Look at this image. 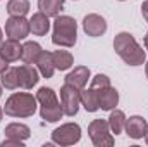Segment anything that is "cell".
Returning <instances> with one entry per match:
<instances>
[{
  "label": "cell",
  "mask_w": 148,
  "mask_h": 147,
  "mask_svg": "<svg viewBox=\"0 0 148 147\" xmlns=\"http://www.w3.org/2000/svg\"><path fill=\"white\" fill-rule=\"evenodd\" d=\"M77 40V23L71 16H57L53 21L52 43L59 47H74Z\"/></svg>",
  "instance_id": "3"
},
{
  "label": "cell",
  "mask_w": 148,
  "mask_h": 147,
  "mask_svg": "<svg viewBox=\"0 0 148 147\" xmlns=\"http://www.w3.org/2000/svg\"><path fill=\"white\" fill-rule=\"evenodd\" d=\"M83 30L88 37L98 38L107 31V21L100 14H88L83 19Z\"/></svg>",
  "instance_id": "9"
},
{
  "label": "cell",
  "mask_w": 148,
  "mask_h": 147,
  "mask_svg": "<svg viewBox=\"0 0 148 147\" xmlns=\"http://www.w3.org/2000/svg\"><path fill=\"white\" fill-rule=\"evenodd\" d=\"M119 2H124V0H119Z\"/></svg>",
  "instance_id": "35"
},
{
  "label": "cell",
  "mask_w": 148,
  "mask_h": 147,
  "mask_svg": "<svg viewBox=\"0 0 148 147\" xmlns=\"http://www.w3.org/2000/svg\"><path fill=\"white\" fill-rule=\"evenodd\" d=\"M141 14H143L145 21L148 23V0H147V2H143V3H141Z\"/></svg>",
  "instance_id": "28"
},
{
  "label": "cell",
  "mask_w": 148,
  "mask_h": 147,
  "mask_svg": "<svg viewBox=\"0 0 148 147\" xmlns=\"http://www.w3.org/2000/svg\"><path fill=\"white\" fill-rule=\"evenodd\" d=\"M2 87L7 90H16L19 88V76H17V68H7L2 73Z\"/></svg>",
  "instance_id": "24"
},
{
  "label": "cell",
  "mask_w": 148,
  "mask_h": 147,
  "mask_svg": "<svg viewBox=\"0 0 148 147\" xmlns=\"http://www.w3.org/2000/svg\"><path fill=\"white\" fill-rule=\"evenodd\" d=\"M109 126H110V132L119 135L122 133L124 126H126V114L121 109H112L110 116H109Z\"/></svg>",
  "instance_id": "22"
},
{
  "label": "cell",
  "mask_w": 148,
  "mask_h": 147,
  "mask_svg": "<svg viewBox=\"0 0 148 147\" xmlns=\"http://www.w3.org/2000/svg\"><path fill=\"white\" fill-rule=\"evenodd\" d=\"M2 147H24V140H17V139H5L2 142Z\"/></svg>",
  "instance_id": "26"
},
{
  "label": "cell",
  "mask_w": 148,
  "mask_h": 147,
  "mask_svg": "<svg viewBox=\"0 0 148 147\" xmlns=\"http://www.w3.org/2000/svg\"><path fill=\"white\" fill-rule=\"evenodd\" d=\"M7 68H9V61H7V59H5V57H3V55L0 54V74L3 73V71H5Z\"/></svg>",
  "instance_id": "27"
},
{
  "label": "cell",
  "mask_w": 148,
  "mask_h": 147,
  "mask_svg": "<svg viewBox=\"0 0 148 147\" xmlns=\"http://www.w3.org/2000/svg\"><path fill=\"white\" fill-rule=\"evenodd\" d=\"M60 106H62V111L66 116H76L79 111V106H81L79 88L66 83L60 88Z\"/></svg>",
  "instance_id": "7"
},
{
  "label": "cell",
  "mask_w": 148,
  "mask_h": 147,
  "mask_svg": "<svg viewBox=\"0 0 148 147\" xmlns=\"http://www.w3.org/2000/svg\"><path fill=\"white\" fill-rule=\"evenodd\" d=\"M88 133H90V139H91L93 146L97 147L114 146V137L110 133V126H109V121H105V119H93L88 126Z\"/></svg>",
  "instance_id": "5"
},
{
  "label": "cell",
  "mask_w": 148,
  "mask_h": 147,
  "mask_svg": "<svg viewBox=\"0 0 148 147\" xmlns=\"http://www.w3.org/2000/svg\"><path fill=\"white\" fill-rule=\"evenodd\" d=\"M127 137L134 139V140H140L147 135L148 132V123L143 116H131V118H126V126H124Z\"/></svg>",
  "instance_id": "10"
},
{
  "label": "cell",
  "mask_w": 148,
  "mask_h": 147,
  "mask_svg": "<svg viewBox=\"0 0 148 147\" xmlns=\"http://www.w3.org/2000/svg\"><path fill=\"white\" fill-rule=\"evenodd\" d=\"M36 97L28 92H16L12 94L3 106V112L12 118H29L36 112Z\"/></svg>",
  "instance_id": "2"
},
{
  "label": "cell",
  "mask_w": 148,
  "mask_h": 147,
  "mask_svg": "<svg viewBox=\"0 0 148 147\" xmlns=\"http://www.w3.org/2000/svg\"><path fill=\"white\" fill-rule=\"evenodd\" d=\"M3 43V33H2V28H0V45Z\"/></svg>",
  "instance_id": "29"
},
{
  "label": "cell",
  "mask_w": 148,
  "mask_h": 147,
  "mask_svg": "<svg viewBox=\"0 0 148 147\" xmlns=\"http://www.w3.org/2000/svg\"><path fill=\"white\" fill-rule=\"evenodd\" d=\"M3 133H5L7 139H17V140H28L31 137L29 126H26L23 123H10V125H7Z\"/></svg>",
  "instance_id": "18"
},
{
  "label": "cell",
  "mask_w": 148,
  "mask_h": 147,
  "mask_svg": "<svg viewBox=\"0 0 148 147\" xmlns=\"http://www.w3.org/2000/svg\"><path fill=\"white\" fill-rule=\"evenodd\" d=\"M7 12L9 16H26L29 12V0H9Z\"/></svg>",
  "instance_id": "23"
},
{
  "label": "cell",
  "mask_w": 148,
  "mask_h": 147,
  "mask_svg": "<svg viewBox=\"0 0 148 147\" xmlns=\"http://www.w3.org/2000/svg\"><path fill=\"white\" fill-rule=\"evenodd\" d=\"M145 71H147V78H148V62H147V68H145Z\"/></svg>",
  "instance_id": "32"
},
{
  "label": "cell",
  "mask_w": 148,
  "mask_h": 147,
  "mask_svg": "<svg viewBox=\"0 0 148 147\" xmlns=\"http://www.w3.org/2000/svg\"><path fill=\"white\" fill-rule=\"evenodd\" d=\"M97 90V88H95ZM98 104H100V109L102 111H112L115 109V106L119 104V92L109 85V87H103V88H98Z\"/></svg>",
  "instance_id": "12"
},
{
  "label": "cell",
  "mask_w": 148,
  "mask_h": 147,
  "mask_svg": "<svg viewBox=\"0 0 148 147\" xmlns=\"http://www.w3.org/2000/svg\"><path fill=\"white\" fill-rule=\"evenodd\" d=\"M64 2L66 0H38V9L48 17H57L59 12L64 9Z\"/></svg>",
  "instance_id": "20"
},
{
  "label": "cell",
  "mask_w": 148,
  "mask_h": 147,
  "mask_svg": "<svg viewBox=\"0 0 148 147\" xmlns=\"http://www.w3.org/2000/svg\"><path fill=\"white\" fill-rule=\"evenodd\" d=\"M145 47H147V50H148V33H147V37H145Z\"/></svg>",
  "instance_id": "30"
},
{
  "label": "cell",
  "mask_w": 148,
  "mask_h": 147,
  "mask_svg": "<svg viewBox=\"0 0 148 147\" xmlns=\"http://www.w3.org/2000/svg\"><path fill=\"white\" fill-rule=\"evenodd\" d=\"M31 33L29 21L24 16H10L5 21V35L12 40H24Z\"/></svg>",
  "instance_id": "8"
},
{
  "label": "cell",
  "mask_w": 148,
  "mask_h": 147,
  "mask_svg": "<svg viewBox=\"0 0 148 147\" xmlns=\"http://www.w3.org/2000/svg\"><path fill=\"white\" fill-rule=\"evenodd\" d=\"M36 101L40 104V116L41 119L48 121V123H55L64 116V111L60 102L57 101V95L52 88L48 87H41L36 92Z\"/></svg>",
  "instance_id": "4"
},
{
  "label": "cell",
  "mask_w": 148,
  "mask_h": 147,
  "mask_svg": "<svg viewBox=\"0 0 148 147\" xmlns=\"http://www.w3.org/2000/svg\"><path fill=\"white\" fill-rule=\"evenodd\" d=\"M52 140L57 146H74L81 140V128L77 123H66L60 125L59 128H55L52 132Z\"/></svg>",
  "instance_id": "6"
},
{
  "label": "cell",
  "mask_w": 148,
  "mask_h": 147,
  "mask_svg": "<svg viewBox=\"0 0 148 147\" xmlns=\"http://www.w3.org/2000/svg\"><path fill=\"white\" fill-rule=\"evenodd\" d=\"M145 140H147V144H148V132H147V135H145Z\"/></svg>",
  "instance_id": "33"
},
{
  "label": "cell",
  "mask_w": 148,
  "mask_h": 147,
  "mask_svg": "<svg viewBox=\"0 0 148 147\" xmlns=\"http://www.w3.org/2000/svg\"><path fill=\"white\" fill-rule=\"evenodd\" d=\"M114 50L127 66H141L147 61L145 50L138 45L136 38L131 33H127V31H121V33L115 35Z\"/></svg>",
  "instance_id": "1"
},
{
  "label": "cell",
  "mask_w": 148,
  "mask_h": 147,
  "mask_svg": "<svg viewBox=\"0 0 148 147\" xmlns=\"http://www.w3.org/2000/svg\"><path fill=\"white\" fill-rule=\"evenodd\" d=\"M36 69L43 78H52L55 73V64H53V55L48 50H41V54L36 59Z\"/></svg>",
  "instance_id": "14"
},
{
  "label": "cell",
  "mask_w": 148,
  "mask_h": 147,
  "mask_svg": "<svg viewBox=\"0 0 148 147\" xmlns=\"http://www.w3.org/2000/svg\"><path fill=\"white\" fill-rule=\"evenodd\" d=\"M29 28H31V33L36 35V37H45L50 30V21H48V16L43 14V12H36L31 16L29 19Z\"/></svg>",
  "instance_id": "15"
},
{
  "label": "cell",
  "mask_w": 148,
  "mask_h": 147,
  "mask_svg": "<svg viewBox=\"0 0 148 147\" xmlns=\"http://www.w3.org/2000/svg\"><path fill=\"white\" fill-rule=\"evenodd\" d=\"M0 97H2V85H0Z\"/></svg>",
  "instance_id": "34"
},
{
  "label": "cell",
  "mask_w": 148,
  "mask_h": 147,
  "mask_svg": "<svg viewBox=\"0 0 148 147\" xmlns=\"http://www.w3.org/2000/svg\"><path fill=\"white\" fill-rule=\"evenodd\" d=\"M21 50H23V45L19 43V40H5L2 45H0V54L9 61V62H14L21 57Z\"/></svg>",
  "instance_id": "16"
},
{
  "label": "cell",
  "mask_w": 148,
  "mask_h": 147,
  "mask_svg": "<svg viewBox=\"0 0 148 147\" xmlns=\"http://www.w3.org/2000/svg\"><path fill=\"white\" fill-rule=\"evenodd\" d=\"M52 55H53L55 69H59V71H67L74 64V57L69 50H55V52H52Z\"/></svg>",
  "instance_id": "21"
},
{
  "label": "cell",
  "mask_w": 148,
  "mask_h": 147,
  "mask_svg": "<svg viewBox=\"0 0 148 147\" xmlns=\"http://www.w3.org/2000/svg\"><path fill=\"white\" fill-rule=\"evenodd\" d=\"M79 95H81V106L88 112H97L100 109V104H98V92L95 88H83L79 90Z\"/></svg>",
  "instance_id": "17"
},
{
  "label": "cell",
  "mask_w": 148,
  "mask_h": 147,
  "mask_svg": "<svg viewBox=\"0 0 148 147\" xmlns=\"http://www.w3.org/2000/svg\"><path fill=\"white\" fill-rule=\"evenodd\" d=\"M40 54H41L40 43H36V42H26L23 45V50H21V59H23L24 64H35Z\"/></svg>",
  "instance_id": "19"
},
{
  "label": "cell",
  "mask_w": 148,
  "mask_h": 147,
  "mask_svg": "<svg viewBox=\"0 0 148 147\" xmlns=\"http://www.w3.org/2000/svg\"><path fill=\"white\" fill-rule=\"evenodd\" d=\"M64 80H66V83H69V85H73L76 88L83 90L86 87L88 80H90V69L86 66H76L73 71H69L66 74Z\"/></svg>",
  "instance_id": "13"
},
{
  "label": "cell",
  "mask_w": 148,
  "mask_h": 147,
  "mask_svg": "<svg viewBox=\"0 0 148 147\" xmlns=\"http://www.w3.org/2000/svg\"><path fill=\"white\" fill-rule=\"evenodd\" d=\"M17 76H19V87L21 88H33L40 80V71L33 68L31 64H23L17 68Z\"/></svg>",
  "instance_id": "11"
},
{
  "label": "cell",
  "mask_w": 148,
  "mask_h": 147,
  "mask_svg": "<svg viewBox=\"0 0 148 147\" xmlns=\"http://www.w3.org/2000/svg\"><path fill=\"white\" fill-rule=\"evenodd\" d=\"M2 118H3V109L0 107V121H2Z\"/></svg>",
  "instance_id": "31"
},
{
  "label": "cell",
  "mask_w": 148,
  "mask_h": 147,
  "mask_svg": "<svg viewBox=\"0 0 148 147\" xmlns=\"http://www.w3.org/2000/svg\"><path fill=\"white\" fill-rule=\"evenodd\" d=\"M110 85V78L107 76V74H97L93 80H91V88H103V87H109Z\"/></svg>",
  "instance_id": "25"
}]
</instances>
